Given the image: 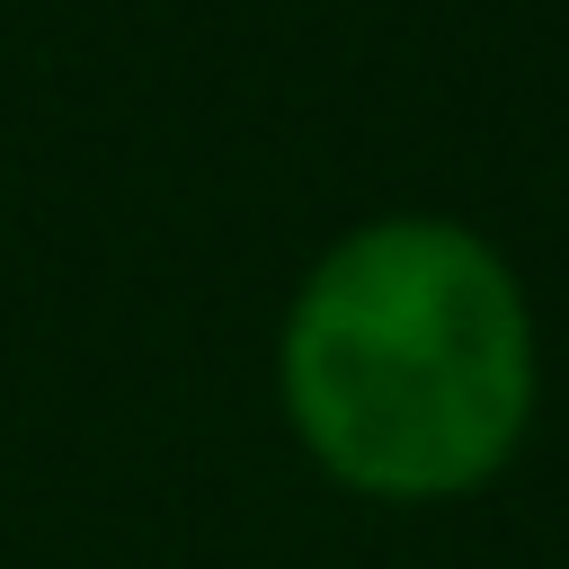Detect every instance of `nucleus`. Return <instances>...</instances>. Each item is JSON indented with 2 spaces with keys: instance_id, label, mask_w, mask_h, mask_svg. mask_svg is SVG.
Wrapping results in <instances>:
<instances>
[{
  "instance_id": "f257e3e1",
  "label": "nucleus",
  "mask_w": 569,
  "mask_h": 569,
  "mask_svg": "<svg viewBox=\"0 0 569 569\" xmlns=\"http://www.w3.org/2000/svg\"><path fill=\"white\" fill-rule=\"evenodd\" d=\"M276 400L293 445L356 498L445 507L489 489L542 400L533 302L507 249L453 213L338 231L284 302Z\"/></svg>"
}]
</instances>
